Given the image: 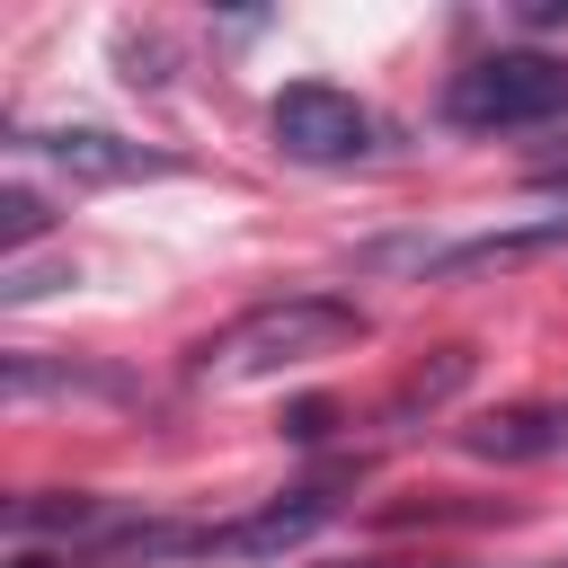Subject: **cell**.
<instances>
[{
  "label": "cell",
  "mask_w": 568,
  "mask_h": 568,
  "mask_svg": "<svg viewBox=\"0 0 568 568\" xmlns=\"http://www.w3.org/2000/svg\"><path fill=\"white\" fill-rule=\"evenodd\" d=\"M328 515H337V488H328V479H320V488H284V497H266L257 515L213 524V532H204V559H275V550L311 541Z\"/></svg>",
  "instance_id": "obj_5"
},
{
  "label": "cell",
  "mask_w": 568,
  "mask_h": 568,
  "mask_svg": "<svg viewBox=\"0 0 568 568\" xmlns=\"http://www.w3.org/2000/svg\"><path fill=\"white\" fill-rule=\"evenodd\" d=\"M53 231V204L36 195V186H0V240H9V257L27 248V240H44Z\"/></svg>",
  "instance_id": "obj_8"
},
{
  "label": "cell",
  "mask_w": 568,
  "mask_h": 568,
  "mask_svg": "<svg viewBox=\"0 0 568 568\" xmlns=\"http://www.w3.org/2000/svg\"><path fill=\"white\" fill-rule=\"evenodd\" d=\"M106 541L115 532V515L89 497V488H53V497H18L9 506V541Z\"/></svg>",
  "instance_id": "obj_6"
},
{
  "label": "cell",
  "mask_w": 568,
  "mask_h": 568,
  "mask_svg": "<svg viewBox=\"0 0 568 568\" xmlns=\"http://www.w3.org/2000/svg\"><path fill=\"white\" fill-rule=\"evenodd\" d=\"M373 320L337 293H284V302H257L240 320H222L204 346H195V382H275V373H302V364H328L346 346H364Z\"/></svg>",
  "instance_id": "obj_1"
},
{
  "label": "cell",
  "mask_w": 568,
  "mask_h": 568,
  "mask_svg": "<svg viewBox=\"0 0 568 568\" xmlns=\"http://www.w3.org/2000/svg\"><path fill=\"white\" fill-rule=\"evenodd\" d=\"M364 568H435V559H364ZM541 568H568V559H541Z\"/></svg>",
  "instance_id": "obj_9"
},
{
  "label": "cell",
  "mask_w": 568,
  "mask_h": 568,
  "mask_svg": "<svg viewBox=\"0 0 568 568\" xmlns=\"http://www.w3.org/2000/svg\"><path fill=\"white\" fill-rule=\"evenodd\" d=\"M532 178H541V186H559V195H568V160H550V169H532Z\"/></svg>",
  "instance_id": "obj_10"
},
{
  "label": "cell",
  "mask_w": 568,
  "mask_h": 568,
  "mask_svg": "<svg viewBox=\"0 0 568 568\" xmlns=\"http://www.w3.org/2000/svg\"><path fill=\"white\" fill-rule=\"evenodd\" d=\"M559 115H568V53H550V44L479 53L444 89V124H462V133H532Z\"/></svg>",
  "instance_id": "obj_2"
},
{
  "label": "cell",
  "mask_w": 568,
  "mask_h": 568,
  "mask_svg": "<svg viewBox=\"0 0 568 568\" xmlns=\"http://www.w3.org/2000/svg\"><path fill=\"white\" fill-rule=\"evenodd\" d=\"M266 133H275V151L284 160H311V169H346V160H364L373 151V106L355 98V89H337V80H293V89H275V106H266Z\"/></svg>",
  "instance_id": "obj_3"
},
{
  "label": "cell",
  "mask_w": 568,
  "mask_h": 568,
  "mask_svg": "<svg viewBox=\"0 0 568 568\" xmlns=\"http://www.w3.org/2000/svg\"><path fill=\"white\" fill-rule=\"evenodd\" d=\"M9 151H18V160H44V169H62L71 186H124V178H169V160H160V151L124 142V133H98V124H53V133H18Z\"/></svg>",
  "instance_id": "obj_4"
},
{
  "label": "cell",
  "mask_w": 568,
  "mask_h": 568,
  "mask_svg": "<svg viewBox=\"0 0 568 568\" xmlns=\"http://www.w3.org/2000/svg\"><path fill=\"white\" fill-rule=\"evenodd\" d=\"M462 444L488 462H532V453H568V417L559 408H506V417H479Z\"/></svg>",
  "instance_id": "obj_7"
}]
</instances>
